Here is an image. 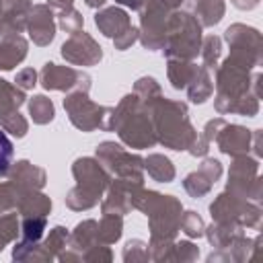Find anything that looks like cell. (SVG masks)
I'll return each mask as SVG.
<instances>
[{
	"label": "cell",
	"mask_w": 263,
	"mask_h": 263,
	"mask_svg": "<svg viewBox=\"0 0 263 263\" xmlns=\"http://www.w3.org/2000/svg\"><path fill=\"white\" fill-rule=\"evenodd\" d=\"M10 162H12V142L8 140L6 134L0 132V175L8 171Z\"/></svg>",
	"instance_id": "1"
}]
</instances>
